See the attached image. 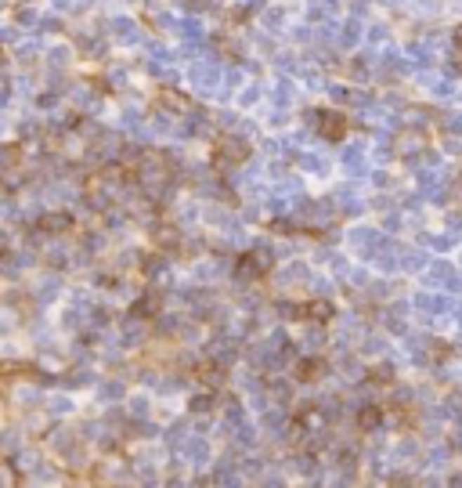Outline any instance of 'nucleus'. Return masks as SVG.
I'll return each instance as SVG.
<instances>
[{"label": "nucleus", "mask_w": 462, "mask_h": 488, "mask_svg": "<svg viewBox=\"0 0 462 488\" xmlns=\"http://www.w3.org/2000/svg\"><path fill=\"white\" fill-rule=\"evenodd\" d=\"M0 62H4V51H0Z\"/></svg>", "instance_id": "20e7f679"}, {"label": "nucleus", "mask_w": 462, "mask_h": 488, "mask_svg": "<svg viewBox=\"0 0 462 488\" xmlns=\"http://www.w3.org/2000/svg\"><path fill=\"white\" fill-rule=\"evenodd\" d=\"M40 228H69V217L65 214H51V217L40 221Z\"/></svg>", "instance_id": "7ed1b4c3"}, {"label": "nucleus", "mask_w": 462, "mask_h": 488, "mask_svg": "<svg viewBox=\"0 0 462 488\" xmlns=\"http://www.w3.org/2000/svg\"><path fill=\"white\" fill-rule=\"evenodd\" d=\"M322 120H325V123H322V127H325V134H332V138L343 134V120H340V116H322Z\"/></svg>", "instance_id": "f03ea898"}, {"label": "nucleus", "mask_w": 462, "mask_h": 488, "mask_svg": "<svg viewBox=\"0 0 462 488\" xmlns=\"http://www.w3.org/2000/svg\"><path fill=\"white\" fill-rule=\"evenodd\" d=\"M22 160V152L15 148V145H4V152H0V170H4V167H15Z\"/></svg>", "instance_id": "f257e3e1"}]
</instances>
